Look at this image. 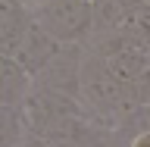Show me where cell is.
Returning a JSON list of instances; mask_svg holds the SVG:
<instances>
[{"mask_svg":"<svg viewBox=\"0 0 150 147\" xmlns=\"http://www.w3.org/2000/svg\"><path fill=\"white\" fill-rule=\"evenodd\" d=\"M38 25L50 31L59 44H81L88 47L94 38V3L91 0H50L31 9Z\"/></svg>","mask_w":150,"mask_h":147,"instance_id":"obj_1","label":"cell"},{"mask_svg":"<svg viewBox=\"0 0 150 147\" xmlns=\"http://www.w3.org/2000/svg\"><path fill=\"white\" fill-rule=\"evenodd\" d=\"M63 47H66V44H59L50 31H44V28L38 25V19H35V28H31V35H28L25 47H22V53H19L16 60L25 66V72L31 75V78H38V75H41L47 66L59 56Z\"/></svg>","mask_w":150,"mask_h":147,"instance_id":"obj_2","label":"cell"},{"mask_svg":"<svg viewBox=\"0 0 150 147\" xmlns=\"http://www.w3.org/2000/svg\"><path fill=\"white\" fill-rule=\"evenodd\" d=\"M31 91H35V78L25 72V66L19 60L0 56V103L22 110L25 100L31 97Z\"/></svg>","mask_w":150,"mask_h":147,"instance_id":"obj_3","label":"cell"},{"mask_svg":"<svg viewBox=\"0 0 150 147\" xmlns=\"http://www.w3.org/2000/svg\"><path fill=\"white\" fill-rule=\"evenodd\" d=\"M31 28H35V13L28 6L9 9L6 16L0 19V56L16 60L22 53V47H25L28 35H31Z\"/></svg>","mask_w":150,"mask_h":147,"instance_id":"obj_4","label":"cell"},{"mask_svg":"<svg viewBox=\"0 0 150 147\" xmlns=\"http://www.w3.org/2000/svg\"><path fill=\"white\" fill-rule=\"evenodd\" d=\"M25 135H28V125H25L22 110L0 103V147H19L25 141Z\"/></svg>","mask_w":150,"mask_h":147,"instance_id":"obj_5","label":"cell"},{"mask_svg":"<svg viewBox=\"0 0 150 147\" xmlns=\"http://www.w3.org/2000/svg\"><path fill=\"white\" fill-rule=\"evenodd\" d=\"M19 147H56V144H53V141H47V138H41V135H35V131H28L25 141H22Z\"/></svg>","mask_w":150,"mask_h":147,"instance_id":"obj_6","label":"cell"},{"mask_svg":"<svg viewBox=\"0 0 150 147\" xmlns=\"http://www.w3.org/2000/svg\"><path fill=\"white\" fill-rule=\"evenodd\" d=\"M125 147H150V135L144 131V135H131L128 141H125Z\"/></svg>","mask_w":150,"mask_h":147,"instance_id":"obj_7","label":"cell"},{"mask_svg":"<svg viewBox=\"0 0 150 147\" xmlns=\"http://www.w3.org/2000/svg\"><path fill=\"white\" fill-rule=\"evenodd\" d=\"M44 3H50V0H22V6H28V9H38V6H44Z\"/></svg>","mask_w":150,"mask_h":147,"instance_id":"obj_8","label":"cell"}]
</instances>
